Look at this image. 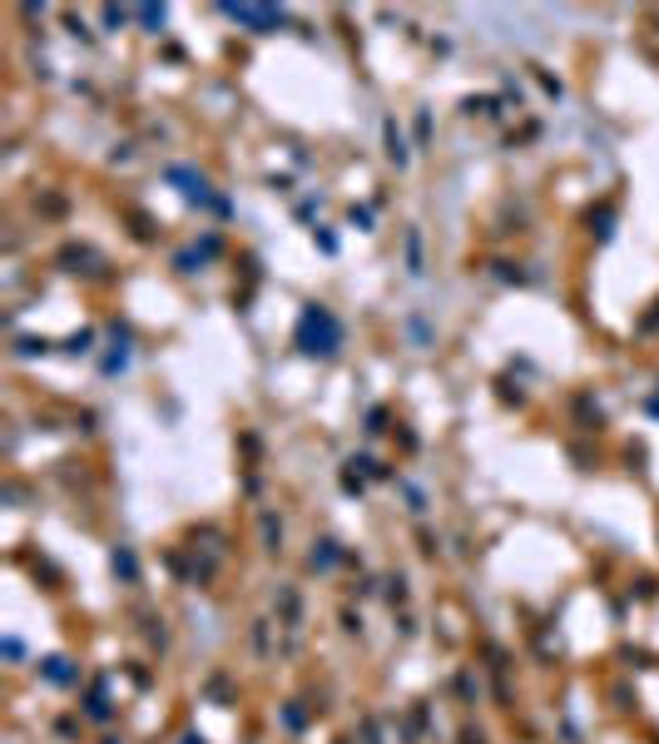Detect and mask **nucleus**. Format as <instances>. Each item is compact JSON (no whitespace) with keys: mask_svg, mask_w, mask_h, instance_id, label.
<instances>
[{"mask_svg":"<svg viewBox=\"0 0 659 744\" xmlns=\"http://www.w3.org/2000/svg\"><path fill=\"white\" fill-rule=\"evenodd\" d=\"M298 347L308 352V357H332L337 347H342V322L332 318L328 308H303V318H298Z\"/></svg>","mask_w":659,"mask_h":744,"instance_id":"obj_1","label":"nucleus"},{"mask_svg":"<svg viewBox=\"0 0 659 744\" xmlns=\"http://www.w3.org/2000/svg\"><path fill=\"white\" fill-rule=\"evenodd\" d=\"M114 571H124V576L134 581V556H129V551H114Z\"/></svg>","mask_w":659,"mask_h":744,"instance_id":"obj_6","label":"nucleus"},{"mask_svg":"<svg viewBox=\"0 0 659 744\" xmlns=\"http://www.w3.org/2000/svg\"><path fill=\"white\" fill-rule=\"evenodd\" d=\"M90 342H95V332H80V337H70V352H90Z\"/></svg>","mask_w":659,"mask_h":744,"instance_id":"obj_8","label":"nucleus"},{"mask_svg":"<svg viewBox=\"0 0 659 744\" xmlns=\"http://www.w3.org/2000/svg\"><path fill=\"white\" fill-rule=\"evenodd\" d=\"M323 551H313V566H332V541H318Z\"/></svg>","mask_w":659,"mask_h":744,"instance_id":"obj_7","label":"nucleus"},{"mask_svg":"<svg viewBox=\"0 0 659 744\" xmlns=\"http://www.w3.org/2000/svg\"><path fill=\"white\" fill-rule=\"evenodd\" d=\"M387 154H392V164H407V144H402L397 119H387Z\"/></svg>","mask_w":659,"mask_h":744,"instance_id":"obj_3","label":"nucleus"},{"mask_svg":"<svg viewBox=\"0 0 659 744\" xmlns=\"http://www.w3.org/2000/svg\"><path fill=\"white\" fill-rule=\"evenodd\" d=\"M45 675H50V680H60V685L70 680V670H65V660H60V655H55V660H45Z\"/></svg>","mask_w":659,"mask_h":744,"instance_id":"obj_5","label":"nucleus"},{"mask_svg":"<svg viewBox=\"0 0 659 744\" xmlns=\"http://www.w3.org/2000/svg\"><path fill=\"white\" fill-rule=\"evenodd\" d=\"M238 25H253L258 35H268V30H278L283 25V10H263V5H223Z\"/></svg>","mask_w":659,"mask_h":744,"instance_id":"obj_2","label":"nucleus"},{"mask_svg":"<svg viewBox=\"0 0 659 744\" xmlns=\"http://www.w3.org/2000/svg\"><path fill=\"white\" fill-rule=\"evenodd\" d=\"M139 20H144L149 30H159V25H164V5H144V10H139Z\"/></svg>","mask_w":659,"mask_h":744,"instance_id":"obj_4","label":"nucleus"}]
</instances>
